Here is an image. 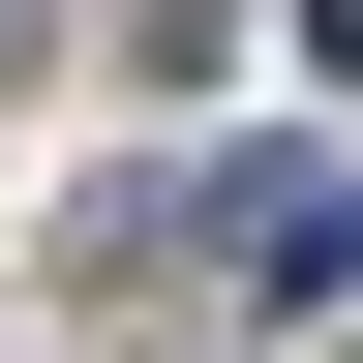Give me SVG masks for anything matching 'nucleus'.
<instances>
[{
	"mask_svg": "<svg viewBox=\"0 0 363 363\" xmlns=\"http://www.w3.org/2000/svg\"><path fill=\"white\" fill-rule=\"evenodd\" d=\"M152 242H212L272 303V333H303V303H363V152H242V182H152Z\"/></svg>",
	"mask_w": 363,
	"mask_h": 363,
	"instance_id": "1",
	"label": "nucleus"
},
{
	"mask_svg": "<svg viewBox=\"0 0 363 363\" xmlns=\"http://www.w3.org/2000/svg\"><path fill=\"white\" fill-rule=\"evenodd\" d=\"M303 61H333V91H363V0H303Z\"/></svg>",
	"mask_w": 363,
	"mask_h": 363,
	"instance_id": "2",
	"label": "nucleus"
},
{
	"mask_svg": "<svg viewBox=\"0 0 363 363\" xmlns=\"http://www.w3.org/2000/svg\"><path fill=\"white\" fill-rule=\"evenodd\" d=\"M0 61H30V0H0Z\"/></svg>",
	"mask_w": 363,
	"mask_h": 363,
	"instance_id": "3",
	"label": "nucleus"
}]
</instances>
